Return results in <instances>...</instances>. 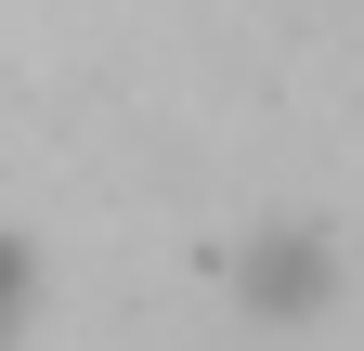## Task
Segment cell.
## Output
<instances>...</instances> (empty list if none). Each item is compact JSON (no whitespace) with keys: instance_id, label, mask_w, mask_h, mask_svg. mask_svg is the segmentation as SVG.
<instances>
[{"instance_id":"6da1fadb","label":"cell","mask_w":364,"mask_h":351,"mask_svg":"<svg viewBox=\"0 0 364 351\" xmlns=\"http://www.w3.org/2000/svg\"><path fill=\"white\" fill-rule=\"evenodd\" d=\"M235 286H247V313H312V299H326V247L312 234H260Z\"/></svg>"}]
</instances>
